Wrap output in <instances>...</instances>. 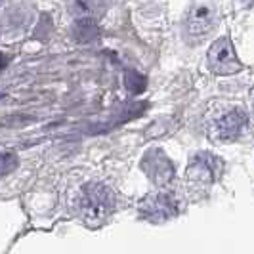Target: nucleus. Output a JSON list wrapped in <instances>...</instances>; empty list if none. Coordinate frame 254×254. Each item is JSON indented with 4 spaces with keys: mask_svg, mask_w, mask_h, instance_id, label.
<instances>
[{
    "mask_svg": "<svg viewBox=\"0 0 254 254\" xmlns=\"http://www.w3.org/2000/svg\"><path fill=\"white\" fill-rule=\"evenodd\" d=\"M239 2H243L245 6H249V4H254V0H239Z\"/></svg>",
    "mask_w": 254,
    "mask_h": 254,
    "instance_id": "obj_9",
    "label": "nucleus"
},
{
    "mask_svg": "<svg viewBox=\"0 0 254 254\" xmlns=\"http://www.w3.org/2000/svg\"><path fill=\"white\" fill-rule=\"evenodd\" d=\"M143 168L157 184H168L174 176V168L170 165V161L161 151L149 153L143 161Z\"/></svg>",
    "mask_w": 254,
    "mask_h": 254,
    "instance_id": "obj_6",
    "label": "nucleus"
},
{
    "mask_svg": "<svg viewBox=\"0 0 254 254\" xmlns=\"http://www.w3.org/2000/svg\"><path fill=\"white\" fill-rule=\"evenodd\" d=\"M216 6L208 0H199L186 15V31L191 37H204L216 25Z\"/></svg>",
    "mask_w": 254,
    "mask_h": 254,
    "instance_id": "obj_2",
    "label": "nucleus"
},
{
    "mask_svg": "<svg viewBox=\"0 0 254 254\" xmlns=\"http://www.w3.org/2000/svg\"><path fill=\"white\" fill-rule=\"evenodd\" d=\"M13 166V157L10 155H0V174H6Z\"/></svg>",
    "mask_w": 254,
    "mask_h": 254,
    "instance_id": "obj_8",
    "label": "nucleus"
},
{
    "mask_svg": "<svg viewBox=\"0 0 254 254\" xmlns=\"http://www.w3.org/2000/svg\"><path fill=\"white\" fill-rule=\"evenodd\" d=\"M247 127V115L241 109H228L226 113L214 119L212 123V134L218 140L229 141L235 140Z\"/></svg>",
    "mask_w": 254,
    "mask_h": 254,
    "instance_id": "obj_5",
    "label": "nucleus"
},
{
    "mask_svg": "<svg viewBox=\"0 0 254 254\" xmlns=\"http://www.w3.org/2000/svg\"><path fill=\"white\" fill-rule=\"evenodd\" d=\"M218 168H220V161L214 159L212 155H206V153H201L195 157L193 165L190 166V178L191 180H212L216 176Z\"/></svg>",
    "mask_w": 254,
    "mask_h": 254,
    "instance_id": "obj_7",
    "label": "nucleus"
},
{
    "mask_svg": "<svg viewBox=\"0 0 254 254\" xmlns=\"http://www.w3.org/2000/svg\"><path fill=\"white\" fill-rule=\"evenodd\" d=\"M115 197L113 191L103 184H86L82 186L75 199V210L90 226L102 224L113 212Z\"/></svg>",
    "mask_w": 254,
    "mask_h": 254,
    "instance_id": "obj_1",
    "label": "nucleus"
},
{
    "mask_svg": "<svg viewBox=\"0 0 254 254\" xmlns=\"http://www.w3.org/2000/svg\"><path fill=\"white\" fill-rule=\"evenodd\" d=\"M208 67L218 75H231L241 71V64L229 38H218L208 52Z\"/></svg>",
    "mask_w": 254,
    "mask_h": 254,
    "instance_id": "obj_3",
    "label": "nucleus"
},
{
    "mask_svg": "<svg viewBox=\"0 0 254 254\" xmlns=\"http://www.w3.org/2000/svg\"><path fill=\"white\" fill-rule=\"evenodd\" d=\"M140 210L147 220L163 222V220H168L178 212V201L170 193H157V195L147 197L140 204Z\"/></svg>",
    "mask_w": 254,
    "mask_h": 254,
    "instance_id": "obj_4",
    "label": "nucleus"
}]
</instances>
